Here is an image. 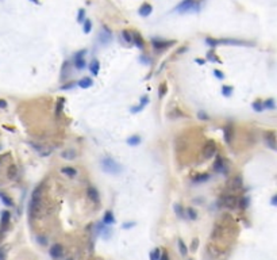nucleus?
<instances>
[{
  "label": "nucleus",
  "mask_w": 277,
  "mask_h": 260,
  "mask_svg": "<svg viewBox=\"0 0 277 260\" xmlns=\"http://www.w3.org/2000/svg\"><path fill=\"white\" fill-rule=\"evenodd\" d=\"M101 169L104 171V172H107L109 175H118L122 172V165L119 164V162H116L114 158L111 157H105L101 160Z\"/></svg>",
  "instance_id": "nucleus-1"
},
{
  "label": "nucleus",
  "mask_w": 277,
  "mask_h": 260,
  "mask_svg": "<svg viewBox=\"0 0 277 260\" xmlns=\"http://www.w3.org/2000/svg\"><path fill=\"white\" fill-rule=\"evenodd\" d=\"M238 201L239 199L235 197V195H223L221 198V203L225 207H229V209H234V207L238 206Z\"/></svg>",
  "instance_id": "nucleus-2"
},
{
  "label": "nucleus",
  "mask_w": 277,
  "mask_h": 260,
  "mask_svg": "<svg viewBox=\"0 0 277 260\" xmlns=\"http://www.w3.org/2000/svg\"><path fill=\"white\" fill-rule=\"evenodd\" d=\"M216 152V144L212 140H208L207 144L204 145V149H203V154H204L206 158H211Z\"/></svg>",
  "instance_id": "nucleus-3"
},
{
  "label": "nucleus",
  "mask_w": 277,
  "mask_h": 260,
  "mask_svg": "<svg viewBox=\"0 0 277 260\" xmlns=\"http://www.w3.org/2000/svg\"><path fill=\"white\" fill-rule=\"evenodd\" d=\"M264 138H265V144L269 146L272 150H276L277 144H276V134L275 132H266L264 134Z\"/></svg>",
  "instance_id": "nucleus-4"
},
{
  "label": "nucleus",
  "mask_w": 277,
  "mask_h": 260,
  "mask_svg": "<svg viewBox=\"0 0 277 260\" xmlns=\"http://www.w3.org/2000/svg\"><path fill=\"white\" fill-rule=\"evenodd\" d=\"M87 50H80L77 54L75 56V64L77 69H84L85 68V61H84V54Z\"/></svg>",
  "instance_id": "nucleus-5"
},
{
  "label": "nucleus",
  "mask_w": 277,
  "mask_h": 260,
  "mask_svg": "<svg viewBox=\"0 0 277 260\" xmlns=\"http://www.w3.org/2000/svg\"><path fill=\"white\" fill-rule=\"evenodd\" d=\"M173 43H174L173 41H157V39L153 41V46H154V49H157V50H164V49L172 46Z\"/></svg>",
  "instance_id": "nucleus-6"
},
{
  "label": "nucleus",
  "mask_w": 277,
  "mask_h": 260,
  "mask_svg": "<svg viewBox=\"0 0 277 260\" xmlns=\"http://www.w3.org/2000/svg\"><path fill=\"white\" fill-rule=\"evenodd\" d=\"M62 245L61 244H54V245H51V248H50V255H51V258H54V259H58V258H61L62 256Z\"/></svg>",
  "instance_id": "nucleus-7"
},
{
  "label": "nucleus",
  "mask_w": 277,
  "mask_h": 260,
  "mask_svg": "<svg viewBox=\"0 0 277 260\" xmlns=\"http://www.w3.org/2000/svg\"><path fill=\"white\" fill-rule=\"evenodd\" d=\"M87 194L91 201H93L95 203H99L100 202V197H99V191H97L95 187H88L87 190Z\"/></svg>",
  "instance_id": "nucleus-8"
},
{
  "label": "nucleus",
  "mask_w": 277,
  "mask_h": 260,
  "mask_svg": "<svg viewBox=\"0 0 277 260\" xmlns=\"http://www.w3.org/2000/svg\"><path fill=\"white\" fill-rule=\"evenodd\" d=\"M223 134H225V140H226V142H227V144H230L231 140H233V134H234V128H233V125H231V123L227 125L226 128L223 129Z\"/></svg>",
  "instance_id": "nucleus-9"
},
{
  "label": "nucleus",
  "mask_w": 277,
  "mask_h": 260,
  "mask_svg": "<svg viewBox=\"0 0 277 260\" xmlns=\"http://www.w3.org/2000/svg\"><path fill=\"white\" fill-rule=\"evenodd\" d=\"M111 38H112V35H111V31L108 30L107 27H104V30L100 32V35H99V41L101 43H108L109 41H111Z\"/></svg>",
  "instance_id": "nucleus-10"
},
{
  "label": "nucleus",
  "mask_w": 277,
  "mask_h": 260,
  "mask_svg": "<svg viewBox=\"0 0 277 260\" xmlns=\"http://www.w3.org/2000/svg\"><path fill=\"white\" fill-rule=\"evenodd\" d=\"M30 145L34 148L36 152H38L41 156H49L51 152H50V149H47V148H45L43 145H38V144H34V142H30Z\"/></svg>",
  "instance_id": "nucleus-11"
},
{
  "label": "nucleus",
  "mask_w": 277,
  "mask_h": 260,
  "mask_svg": "<svg viewBox=\"0 0 277 260\" xmlns=\"http://www.w3.org/2000/svg\"><path fill=\"white\" fill-rule=\"evenodd\" d=\"M214 169L218 171V172H226V167H225V162L222 161L221 157H216V160L214 162Z\"/></svg>",
  "instance_id": "nucleus-12"
},
{
  "label": "nucleus",
  "mask_w": 277,
  "mask_h": 260,
  "mask_svg": "<svg viewBox=\"0 0 277 260\" xmlns=\"http://www.w3.org/2000/svg\"><path fill=\"white\" fill-rule=\"evenodd\" d=\"M152 10H153V7L150 6V4L145 3V4H142L141 8H139V15L141 16H148V15L152 14Z\"/></svg>",
  "instance_id": "nucleus-13"
},
{
  "label": "nucleus",
  "mask_w": 277,
  "mask_h": 260,
  "mask_svg": "<svg viewBox=\"0 0 277 260\" xmlns=\"http://www.w3.org/2000/svg\"><path fill=\"white\" fill-rule=\"evenodd\" d=\"M242 184H243V182H242L241 176H235L233 180H231V188H234V190H241Z\"/></svg>",
  "instance_id": "nucleus-14"
},
{
  "label": "nucleus",
  "mask_w": 277,
  "mask_h": 260,
  "mask_svg": "<svg viewBox=\"0 0 277 260\" xmlns=\"http://www.w3.org/2000/svg\"><path fill=\"white\" fill-rule=\"evenodd\" d=\"M61 172L65 173L66 176L69 178H75L77 175V169L76 168H72V167H64V168H61Z\"/></svg>",
  "instance_id": "nucleus-15"
},
{
  "label": "nucleus",
  "mask_w": 277,
  "mask_h": 260,
  "mask_svg": "<svg viewBox=\"0 0 277 260\" xmlns=\"http://www.w3.org/2000/svg\"><path fill=\"white\" fill-rule=\"evenodd\" d=\"M103 222L107 223V225H111V223L115 222V217H114L112 211H109V210L105 211V213H104V218H103Z\"/></svg>",
  "instance_id": "nucleus-16"
},
{
  "label": "nucleus",
  "mask_w": 277,
  "mask_h": 260,
  "mask_svg": "<svg viewBox=\"0 0 277 260\" xmlns=\"http://www.w3.org/2000/svg\"><path fill=\"white\" fill-rule=\"evenodd\" d=\"M208 179H210V175H208V173H200V175H197V176L192 178V182H193V183H196V184H199V183L207 182Z\"/></svg>",
  "instance_id": "nucleus-17"
},
{
  "label": "nucleus",
  "mask_w": 277,
  "mask_h": 260,
  "mask_svg": "<svg viewBox=\"0 0 277 260\" xmlns=\"http://www.w3.org/2000/svg\"><path fill=\"white\" fill-rule=\"evenodd\" d=\"M77 84H79L81 88H89V87H92L93 81H92V79H89V77H83Z\"/></svg>",
  "instance_id": "nucleus-18"
},
{
  "label": "nucleus",
  "mask_w": 277,
  "mask_h": 260,
  "mask_svg": "<svg viewBox=\"0 0 277 260\" xmlns=\"http://www.w3.org/2000/svg\"><path fill=\"white\" fill-rule=\"evenodd\" d=\"M61 157L66 158V160H72V158L76 157V152L73 149H68V150H64V152H61Z\"/></svg>",
  "instance_id": "nucleus-19"
},
{
  "label": "nucleus",
  "mask_w": 277,
  "mask_h": 260,
  "mask_svg": "<svg viewBox=\"0 0 277 260\" xmlns=\"http://www.w3.org/2000/svg\"><path fill=\"white\" fill-rule=\"evenodd\" d=\"M133 41L135 42V45H137V46L139 48V49H143V39H142V37H141L139 32H135V34H134Z\"/></svg>",
  "instance_id": "nucleus-20"
},
{
  "label": "nucleus",
  "mask_w": 277,
  "mask_h": 260,
  "mask_svg": "<svg viewBox=\"0 0 277 260\" xmlns=\"http://www.w3.org/2000/svg\"><path fill=\"white\" fill-rule=\"evenodd\" d=\"M8 222H10V213L8 211H3L2 213V221H0V225H2V228H6L8 225Z\"/></svg>",
  "instance_id": "nucleus-21"
},
{
  "label": "nucleus",
  "mask_w": 277,
  "mask_h": 260,
  "mask_svg": "<svg viewBox=\"0 0 277 260\" xmlns=\"http://www.w3.org/2000/svg\"><path fill=\"white\" fill-rule=\"evenodd\" d=\"M99 68H100L99 61H97V60H93L92 62H91V72L93 73V76H97V73H99Z\"/></svg>",
  "instance_id": "nucleus-22"
},
{
  "label": "nucleus",
  "mask_w": 277,
  "mask_h": 260,
  "mask_svg": "<svg viewBox=\"0 0 277 260\" xmlns=\"http://www.w3.org/2000/svg\"><path fill=\"white\" fill-rule=\"evenodd\" d=\"M141 142V137L139 136H131L130 138H127V144L131 145V146H135Z\"/></svg>",
  "instance_id": "nucleus-23"
},
{
  "label": "nucleus",
  "mask_w": 277,
  "mask_h": 260,
  "mask_svg": "<svg viewBox=\"0 0 277 260\" xmlns=\"http://www.w3.org/2000/svg\"><path fill=\"white\" fill-rule=\"evenodd\" d=\"M0 198H2L3 203H4V205H6V206H14V202H12V199H11L10 197H7L6 194L0 192Z\"/></svg>",
  "instance_id": "nucleus-24"
},
{
  "label": "nucleus",
  "mask_w": 277,
  "mask_h": 260,
  "mask_svg": "<svg viewBox=\"0 0 277 260\" xmlns=\"http://www.w3.org/2000/svg\"><path fill=\"white\" fill-rule=\"evenodd\" d=\"M262 106H264V108H268V110H275L276 108V104H275L273 99H268L266 102H264Z\"/></svg>",
  "instance_id": "nucleus-25"
},
{
  "label": "nucleus",
  "mask_w": 277,
  "mask_h": 260,
  "mask_svg": "<svg viewBox=\"0 0 277 260\" xmlns=\"http://www.w3.org/2000/svg\"><path fill=\"white\" fill-rule=\"evenodd\" d=\"M233 89L234 88L231 87V85H223V87H222V93L225 96L229 98V96H231V93H233Z\"/></svg>",
  "instance_id": "nucleus-26"
},
{
  "label": "nucleus",
  "mask_w": 277,
  "mask_h": 260,
  "mask_svg": "<svg viewBox=\"0 0 277 260\" xmlns=\"http://www.w3.org/2000/svg\"><path fill=\"white\" fill-rule=\"evenodd\" d=\"M178 248H180V252H181V255H182V256H185L187 253H188V248H187L185 242L182 241L181 238L178 240Z\"/></svg>",
  "instance_id": "nucleus-27"
},
{
  "label": "nucleus",
  "mask_w": 277,
  "mask_h": 260,
  "mask_svg": "<svg viewBox=\"0 0 277 260\" xmlns=\"http://www.w3.org/2000/svg\"><path fill=\"white\" fill-rule=\"evenodd\" d=\"M7 173H8V178H10V179H15L16 173H18V168H16L15 165H11L10 168H8Z\"/></svg>",
  "instance_id": "nucleus-28"
},
{
  "label": "nucleus",
  "mask_w": 277,
  "mask_h": 260,
  "mask_svg": "<svg viewBox=\"0 0 277 260\" xmlns=\"http://www.w3.org/2000/svg\"><path fill=\"white\" fill-rule=\"evenodd\" d=\"M174 211H176L177 217H180V218H184V217H185V214H184V210H182L181 205H178V203H176V205H174Z\"/></svg>",
  "instance_id": "nucleus-29"
},
{
  "label": "nucleus",
  "mask_w": 277,
  "mask_h": 260,
  "mask_svg": "<svg viewBox=\"0 0 277 260\" xmlns=\"http://www.w3.org/2000/svg\"><path fill=\"white\" fill-rule=\"evenodd\" d=\"M83 24H84L83 27H84V32H85V34L91 32V28H92V22H91V20H88V19H87V20H84Z\"/></svg>",
  "instance_id": "nucleus-30"
},
{
  "label": "nucleus",
  "mask_w": 277,
  "mask_h": 260,
  "mask_svg": "<svg viewBox=\"0 0 277 260\" xmlns=\"http://www.w3.org/2000/svg\"><path fill=\"white\" fill-rule=\"evenodd\" d=\"M187 214H188V218H191V219H196L197 218V213H196V210H195L193 207H189V209L187 210Z\"/></svg>",
  "instance_id": "nucleus-31"
},
{
  "label": "nucleus",
  "mask_w": 277,
  "mask_h": 260,
  "mask_svg": "<svg viewBox=\"0 0 277 260\" xmlns=\"http://www.w3.org/2000/svg\"><path fill=\"white\" fill-rule=\"evenodd\" d=\"M253 108L255 110V111H258V112H261L262 110H264V106H262V102L261 100H255L254 103H253Z\"/></svg>",
  "instance_id": "nucleus-32"
},
{
  "label": "nucleus",
  "mask_w": 277,
  "mask_h": 260,
  "mask_svg": "<svg viewBox=\"0 0 277 260\" xmlns=\"http://www.w3.org/2000/svg\"><path fill=\"white\" fill-rule=\"evenodd\" d=\"M122 35H123V38H124L126 42H129V43H131V42H133V37L130 35V32H129V31H126V30H124L123 32H122Z\"/></svg>",
  "instance_id": "nucleus-33"
},
{
  "label": "nucleus",
  "mask_w": 277,
  "mask_h": 260,
  "mask_svg": "<svg viewBox=\"0 0 277 260\" xmlns=\"http://www.w3.org/2000/svg\"><path fill=\"white\" fill-rule=\"evenodd\" d=\"M150 259H152V260H158V259H160V249H158V248H157V249H154L152 253H150Z\"/></svg>",
  "instance_id": "nucleus-34"
},
{
  "label": "nucleus",
  "mask_w": 277,
  "mask_h": 260,
  "mask_svg": "<svg viewBox=\"0 0 277 260\" xmlns=\"http://www.w3.org/2000/svg\"><path fill=\"white\" fill-rule=\"evenodd\" d=\"M238 206H241V209H246L247 207V199L242 198L241 201H238Z\"/></svg>",
  "instance_id": "nucleus-35"
},
{
  "label": "nucleus",
  "mask_w": 277,
  "mask_h": 260,
  "mask_svg": "<svg viewBox=\"0 0 277 260\" xmlns=\"http://www.w3.org/2000/svg\"><path fill=\"white\" fill-rule=\"evenodd\" d=\"M84 16H85V11L84 10H79V16H77V20H79L80 23H83Z\"/></svg>",
  "instance_id": "nucleus-36"
},
{
  "label": "nucleus",
  "mask_w": 277,
  "mask_h": 260,
  "mask_svg": "<svg viewBox=\"0 0 277 260\" xmlns=\"http://www.w3.org/2000/svg\"><path fill=\"white\" fill-rule=\"evenodd\" d=\"M148 103H149V98H148V96H142V98H141V104H139V106L145 107V106L148 104Z\"/></svg>",
  "instance_id": "nucleus-37"
},
{
  "label": "nucleus",
  "mask_w": 277,
  "mask_h": 260,
  "mask_svg": "<svg viewBox=\"0 0 277 260\" xmlns=\"http://www.w3.org/2000/svg\"><path fill=\"white\" fill-rule=\"evenodd\" d=\"M197 117L200 118V119H203V121H207V119H208V115H207V114H206L204 111H199Z\"/></svg>",
  "instance_id": "nucleus-38"
},
{
  "label": "nucleus",
  "mask_w": 277,
  "mask_h": 260,
  "mask_svg": "<svg viewBox=\"0 0 277 260\" xmlns=\"http://www.w3.org/2000/svg\"><path fill=\"white\" fill-rule=\"evenodd\" d=\"M165 92H166V85L164 83V84H161V87H160V96H164Z\"/></svg>",
  "instance_id": "nucleus-39"
},
{
  "label": "nucleus",
  "mask_w": 277,
  "mask_h": 260,
  "mask_svg": "<svg viewBox=\"0 0 277 260\" xmlns=\"http://www.w3.org/2000/svg\"><path fill=\"white\" fill-rule=\"evenodd\" d=\"M207 58H208L210 61H218V58L214 56V53H212V52H210L208 54H207Z\"/></svg>",
  "instance_id": "nucleus-40"
},
{
  "label": "nucleus",
  "mask_w": 277,
  "mask_h": 260,
  "mask_svg": "<svg viewBox=\"0 0 277 260\" xmlns=\"http://www.w3.org/2000/svg\"><path fill=\"white\" fill-rule=\"evenodd\" d=\"M214 73H215V75H216L218 79H225V75H223V73H222L221 71H218V69H215Z\"/></svg>",
  "instance_id": "nucleus-41"
},
{
  "label": "nucleus",
  "mask_w": 277,
  "mask_h": 260,
  "mask_svg": "<svg viewBox=\"0 0 277 260\" xmlns=\"http://www.w3.org/2000/svg\"><path fill=\"white\" fill-rule=\"evenodd\" d=\"M62 103H64V100L61 99V100L58 102V104H57V115H58L60 111H61V110H62Z\"/></svg>",
  "instance_id": "nucleus-42"
},
{
  "label": "nucleus",
  "mask_w": 277,
  "mask_h": 260,
  "mask_svg": "<svg viewBox=\"0 0 277 260\" xmlns=\"http://www.w3.org/2000/svg\"><path fill=\"white\" fill-rule=\"evenodd\" d=\"M197 244H199L197 238H193V242H192V247H191V249H192V251H196V248H197Z\"/></svg>",
  "instance_id": "nucleus-43"
},
{
  "label": "nucleus",
  "mask_w": 277,
  "mask_h": 260,
  "mask_svg": "<svg viewBox=\"0 0 277 260\" xmlns=\"http://www.w3.org/2000/svg\"><path fill=\"white\" fill-rule=\"evenodd\" d=\"M6 107H7V102L0 99V108H6Z\"/></svg>",
  "instance_id": "nucleus-44"
},
{
  "label": "nucleus",
  "mask_w": 277,
  "mask_h": 260,
  "mask_svg": "<svg viewBox=\"0 0 277 260\" xmlns=\"http://www.w3.org/2000/svg\"><path fill=\"white\" fill-rule=\"evenodd\" d=\"M158 260H169V256L166 255V253H162V255H161V258L158 259Z\"/></svg>",
  "instance_id": "nucleus-45"
},
{
  "label": "nucleus",
  "mask_w": 277,
  "mask_h": 260,
  "mask_svg": "<svg viewBox=\"0 0 277 260\" xmlns=\"http://www.w3.org/2000/svg\"><path fill=\"white\" fill-rule=\"evenodd\" d=\"M73 85H75V83H72V84H66V85H64V87H61L62 89H69V88H72Z\"/></svg>",
  "instance_id": "nucleus-46"
},
{
  "label": "nucleus",
  "mask_w": 277,
  "mask_h": 260,
  "mask_svg": "<svg viewBox=\"0 0 277 260\" xmlns=\"http://www.w3.org/2000/svg\"><path fill=\"white\" fill-rule=\"evenodd\" d=\"M276 203H277V195H275V197L272 198V205L276 206Z\"/></svg>",
  "instance_id": "nucleus-47"
},
{
  "label": "nucleus",
  "mask_w": 277,
  "mask_h": 260,
  "mask_svg": "<svg viewBox=\"0 0 277 260\" xmlns=\"http://www.w3.org/2000/svg\"><path fill=\"white\" fill-rule=\"evenodd\" d=\"M133 225H134V222H127V223H124V225H123V228H127V229H129V228L133 226Z\"/></svg>",
  "instance_id": "nucleus-48"
},
{
  "label": "nucleus",
  "mask_w": 277,
  "mask_h": 260,
  "mask_svg": "<svg viewBox=\"0 0 277 260\" xmlns=\"http://www.w3.org/2000/svg\"><path fill=\"white\" fill-rule=\"evenodd\" d=\"M196 62H199V64H202V65H203V64H204V60H200V58H197V60H196Z\"/></svg>",
  "instance_id": "nucleus-49"
},
{
  "label": "nucleus",
  "mask_w": 277,
  "mask_h": 260,
  "mask_svg": "<svg viewBox=\"0 0 277 260\" xmlns=\"http://www.w3.org/2000/svg\"><path fill=\"white\" fill-rule=\"evenodd\" d=\"M4 259V253H3V251L0 249V260H3Z\"/></svg>",
  "instance_id": "nucleus-50"
},
{
  "label": "nucleus",
  "mask_w": 277,
  "mask_h": 260,
  "mask_svg": "<svg viewBox=\"0 0 277 260\" xmlns=\"http://www.w3.org/2000/svg\"><path fill=\"white\" fill-rule=\"evenodd\" d=\"M31 2H34V3H38V0H31Z\"/></svg>",
  "instance_id": "nucleus-51"
},
{
  "label": "nucleus",
  "mask_w": 277,
  "mask_h": 260,
  "mask_svg": "<svg viewBox=\"0 0 277 260\" xmlns=\"http://www.w3.org/2000/svg\"><path fill=\"white\" fill-rule=\"evenodd\" d=\"M189 260H192V259H189Z\"/></svg>",
  "instance_id": "nucleus-52"
}]
</instances>
